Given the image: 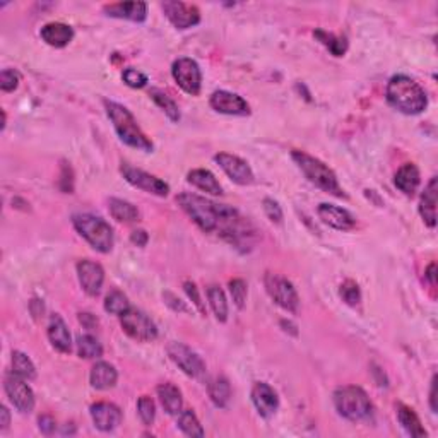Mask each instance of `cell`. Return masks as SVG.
Returning <instances> with one entry per match:
<instances>
[{
	"label": "cell",
	"instance_id": "obj_46",
	"mask_svg": "<svg viewBox=\"0 0 438 438\" xmlns=\"http://www.w3.org/2000/svg\"><path fill=\"white\" fill-rule=\"evenodd\" d=\"M163 298H165V303H167L168 307H172L175 311H188L187 307L183 305V302H181L180 298H176L173 293H169V291H165Z\"/></svg>",
	"mask_w": 438,
	"mask_h": 438
},
{
	"label": "cell",
	"instance_id": "obj_13",
	"mask_svg": "<svg viewBox=\"0 0 438 438\" xmlns=\"http://www.w3.org/2000/svg\"><path fill=\"white\" fill-rule=\"evenodd\" d=\"M161 7H163L165 15L169 19V22L179 30H188V27L197 26L200 22L199 9L195 6H191V4L169 0Z\"/></svg>",
	"mask_w": 438,
	"mask_h": 438
},
{
	"label": "cell",
	"instance_id": "obj_6",
	"mask_svg": "<svg viewBox=\"0 0 438 438\" xmlns=\"http://www.w3.org/2000/svg\"><path fill=\"white\" fill-rule=\"evenodd\" d=\"M334 404L337 413L349 421L366 420L373 409L365 390L356 385L339 387L334 392Z\"/></svg>",
	"mask_w": 438,
	"mask_h": 438
},
{
	"label": "cell",
	"instance_id": "obj_25",
	"mask_svg": "<svg viewBox=\"0 0 438 438\" xmlns=\"http://www.w3.org/2000/svg\"><path fill=\"white\" fill-rule=\"evenodd\" d=\"M156 392L165 411L172 414V416H179L181 413V406H183V399H181V392L179 387L167 382V384L157 385Z\"/></svg>",
	"mask_w": 438,
	"mask_h": 438
},
{
	"label": "cell",
	"instance_id": "obj_12",
	"mask_svg": "<svg viewBox=\"0 0 438 438\" xmlns=\"http://www.w3.org/2000/svg\"><path fill=\"white\" fill-rule=\"evenodd\" d=\"M122 175L124 179L129 181L130 185H134L136 188H141V191L153 193V195L157 197H167L169 193V187L168 183H165L163 180H160L157 176L151 175V173L144 172V169H139L132 165L124 163L120 167Z\"/></svg>",
	"mask_w": 438,
	"mask_h": 438
},
{
	"label": "cell",
	"instance_id": "obj_49",
	"mask_svg": "<svg viewBox=\"0 0 438 438\" xmlns=\"http://www.w3.org/2000/svg\"><path fill=\"white\" fill-rule=\"evenodd\" d=\"M0 416H2V421H0V430H2V432H6V430L9 428V425H11V414H9V411H7L6 406H2V408H0Z\"/></svg>",
	"mask_w": 438,
	"mask_h": 438
},
{
	"label": "cell",
	"instance_id": "obj_29",
	"mask_svg": "<svg viewBox=\"0 0 438 438\" xmlns=\"http://www.w3.org/2000/svg\"><path fill=\"white\" fill-rule=\"evenodd\" d=\"M209 397L216 408H226L228 402L231 399V385L224 377H216L209 382L207 385Z\"/></svg>",
	"mask_w": 438,
	"mask_h": 438
},
{
	"label": "cell",
	"instance_id": "obj_34",
	"mask_svg": "<svg viewBox=\"0 0 438 438\" xmlns=\"http://www.w3.org/2000/svg\"><path fill=\"white\" fill-rule=\"evenodd\" d=\"M149 96L153 98V101L160 106L161 110H163L165 113H167V117L169 118L172 122H179L180 120V110H179V105L173 101L172 96H168L167 93H165L163 89H157V88H153L151 91H149Z\"/></svg>",
	"mask_w": 438,
	"mask_h": 438
},
{
	"label": "cell",
	"instance_id": "obj_42",
	"mask_svg": "<svg viewBox=\"0 0 438 438\" xmlns=\"http://www.w3.org/2000/svg\"><path fill=\"white\" fill-rule=\"evenodd\" d=\"M122 79H124V82L129 88L134 89H142L148 84V76L137 69H125L124 74H122Z\"/></svg>",
	"mask_w": 438,
	"mask_h": 438
},
{
	"label": "cell",
	"instance_id": "obj_4",
	"mask_svg": "<svg viewBox=\"0 0 438 438\" xmlns=\"http://www.w3.org/2000/svg\"><path fill=\"white\" fill-rule=\"evenodd\" d=\"M291 157H293L295 163L298 165V168L302 169L303 175H305L315 187L322 188V191L327 193H333L335 197H346L344 191H342V187L339 185L335 173L327 167L326 163H322L321 160L307 155V153L303 151H293L291 153Z\"/></svg>",
	"mask_w": 438,
	"mask_h": 438
},
{
	"label": "cell",
	"instance_id": "obj_48",
	"mask_svg": "<svg viewBox=\"0 0 438 438\" xmlns=\"http://www.w3.org/2000/svg\"><path fill=\"white\" fill-rule=\"evenodd\" d=\"M79 321L86 329H94L98 326V318L91 314H79Z\"/></svg>",
	"mask_w": 438,
	"mask_h": 438
},
{
	"label": "cell",
	"instance_id": "obj_50",
	"mask_svg": "<svg viewBox=\"0 0 438 438\" xmlns=\"http://www.w3.org/2000/svg\"><path fill=\"white\" fill-rule=\"evenodd\" d=\"M430 406H432V411L437 413V377H433L432 389H430Z\"/></svg>",
	"mask_w": 438,
	"mask_h": 438
},
{
	"label": "cell",
	"instance_id": "obj_3",
	"mask_svg": "<svg viewBox=\"0 0 438 438\" xmlns=\"http://www.w3.org/2000/svg\"><path fill=\"white\" fill-rule=\"evenodd\" d=\"M105 108L106 113H108V118L112 120L113 127H115V132L118 134V137H120V141L124 142V144L144 153L153 151L155 146H153L151 139L142 132L139 125H137V120L124 105L106 100Z\"/></svg>",
	"mask_w": 438,
	"mask_h": 438
},
{
	"label": "cell",
	"instance_id": "obj_47",
	"mask_svg": "<svg viewBox=\"0 0 438 438\" xmlns=\"http://www.w3.org/2000/svg\"><path fill=\"white\" fill-rule=\"evenodd\" d=\"M148 240H149V236L144 230H136V231H132V235H130V242L137 247H146Z\"/></svg>",
	"mask_w": 438,
	"mask_h": 438
},
{
	"label": "cell",
	"instance_id": "obj_9",
	"mask_svg": "<svg viewBox=\"0 0 438 438\" xmlns=\"http://www.w3.org/2000/svg\"><path fill=\"white\" fill-rule=\"evenodd\" d=\"M167 351L169 360L175 363L185 375H188L192 378L204 377V373H206V363L202 361V358L195 351L188 348V346L173 341L168 344Z\"/></svg>",
	"mask_w": 438,
	"mask_h": 438
},
{
	"label": "cell",
	"instance_id": "obj_45",
	"mask_svg": "<svg viewBox=\"0 0 438 438\" xmlns=\"http://www.w3.org/2000/svg\"><path fill=\"white\" fill-rule=\"evenodd\" d=\"M38 425H39V432H41L43 435H52V433L55 432V428H57V423H55L53 418L49 416V414L39 416Z\"/></svg>",
	"mask_w": 438,
	"mask_h": 438
},
{
	"label": "cell",
	"instance_id": "obj_5",
	"mask_svg": "<svg viewBox=\"0 0 438 438\" xmlns=\"http://www.w3.org/2000/svg\"><path fill=\"white\" fill-rule=\"evenodd\" d=\"M76 231L100 254H108L113 248V230L105 219L93 214H76L72 218Z\"/></svg>",
	"mask_w": 438,
	"mask_h": 438
},
{
	"label": "cell",
	"instance_id": "obj_11",
	"mask_svg": "<svg viewBox=\"0 0 438 438\" xmlns=\"http://www.w3.org/2000/svg\"><path fill=\"white\" fill-rule=\"evenodd\" d=\"M4 389H6L7 397L13 402V406L19 413L27 414L34 408V394L31 387L26 384V380L19 375L7 373L4 378Z\"/></svg>",
	"mask_w": 438,
	"mask_h": 438
},
{
	"label": "cell",
	"instance_id": "obj_44",
	"mask_svg": "<svg viewBox=\"0 0 438 438\" xmlns=\"http://www.w3.org/2000/svg\"><path fill=\"white\" fill-rule=\"evenodd\" d=\"M264 211H266L267 218H269L272 223H281L283 221V209L281 206H279L276 200H272L267 197V199H264Z\"/></svg>",
	"mask_w": 438,
	"mask_h": 438
},
{
	"label": "cell",
	"instance_id": "obj_14",
	"mask_svg": "<svg viewBox=\"0 0 438 438\" xmlns=\"http://www.w3.org/2000/svg\"><path fill=\"white\" fill-rule=\"evenodd\" d=\"M214 160L235 183L250 185L254 181V172H252L250 165L243 161L242 157L230 155V153H219V155L214 156Z\"/></svg>",
	"mask_w": 438,
	"mask_h": 438
},
{
	"label": "cell",
	"instance_id": "obj_38",
	"mask_svg": "<svg viewBox=\"0 0 438 438\" xmlns=\"http://www.w3.org/2000/svg\"><path fill=\"white\" fill-rule=\"evenodd\" d=\"M339 295H341L342 302H344L346 305H349V307L360 305V302H361L360 286H358V284L354 281H351V279H348V281H344L341 284Z\"/></svg>",
	"mask_w": 438,
	"mask_h": 438
},
{
	"label": "cell",
	"instance_id": "obj_2",
	"mask_svg": "<svg viewBox=\"0 0 438 438\" xmlns=\"http://www.w3.org/2000/svg\"><path fill=\"white\" fill-rule=\"evenodd\" d=\"M387 101L404 115H420L428 105L425 89L408 76H394L387 84Z\"/></svg>",
	"mask_w": 438,
	"mask_h": 438
},
{
	"label": "cell",
	"instance_id": "obj_18",
	"mask_svg": "<svg viewBox=\"0 0 438 438\" xmlns=\"http://www.w3.org/2000/svg\"><path fill=\"white\" fill-rule=\"evenodd\" d=\"M317 214L323 224L334 228V230L349 231L356 226V219L346 209L334 206V204H321Z\"/></svg>",
	"mask_w": 438,
	"mask_h": 438
},
{
	"label": "cell",
	"instance_id": "obj_40",
	"mask_svg": "<svg viewBox=\"0 0 438 438\" xmlns=\"http://www.w3.org/2000/svg\"><path fill=\"white\" fill-rule=\"evenodd\" d=\"M230 293L236 309L242 310L247 302V283L243 279H233V281H230Z\"/></svg>",
	"mask_w": 438,
	"mask_h": 438
},
{
	"label": "cell",
	"instance_id": "obj_37",
	"mask_svg": "<svg viewBox=\"0 0 438 438\" xmlns=\"http://www.w3.org/2000/svg\"><path fill=\"white\" fill-rule=\"evenodd\" d=\"M129 309H130L129 298L125 297V295L122 293V291L113 290V291H110L108 295H106V298H105V310L108 311V314L118 315V317H122V315H124Z\"/></svg>",
	"mask_w": 438,
	"mask_h": 438
},
{
	"label": "cell",
	"instance_id": "obj_30",
	"mask_svg": "<svg viewBox=\"0 0 438 438\" xmlns=\"http://www.w3.org/2000/svg\"><path fill=\"white\" fill-rule=\"evenodd\" d=\"M108 209L112 218L118 221V223H132V221H137V218H139L137 207L124 199H115V197L110 199Z\"/></svg>",
	"mask_w": 438,
	"mask_h": 438
},
{
	"label": "cell",
	"instance_id": "obj_31",
	"mask_svg": "<svg viewBox=\"0 0 438 438\" xmlns=\"http://www.w3.org/2000/svg\"><path fill=\"white\" fill-rule=\"evenodd\" d=\"M314 37L317 38L318 41L334 55V57H342V55L346 53V50H348V41L342 37H335V34L327 33V31L323 30L314 31Z\"/></svg>",
	"mask_w": 438,
	"mask_h": 438
},
{
	"label": "cell",
	"instance_id": "obj_51",
	"mask_svg": "<svg viewBox=\"0 0 438 438\" xmlns=\"http://www.w3.org/2000/svg\"><path fill=\"white\" fill-rule=\"evenodd\" d=\"M43 311H45L43 303L39 302V299H38V303H37V299H33V302H31V314H33L37 318H39V315L43 317Z\"/></svg>",
	"mask_w": 438,
	"mask_h": 438
},
{
	"label": "cell",
	"instance_id": "obj_36",
	"mask_svg": "<svg viewBox=\"0 0 438 438\" xmlns=\"http://www.w3.org/2000/svg\"><path fill=\"white\" fill-rule=\"evenodd\" d=\"M179 428L187 437H204L202 425L199 423L192 409H185L179 414Z\"/></svg>",
	"mask_w": 438,
	"mask_h": 438
},
{
	"label": "cell",
	"instance_id": "obj_8",
	"mask_svg": "<svg viewBox=\"0 0 438 438\" xmlns=\"http://www.w3.org/2000/svg\"><path fill=\"white\" fill-rule=\"evenodd\" d=\"M120 326L129 337L139 342H151L157 337L156 323L144 311L132 309V307L120 317Z\"/></svg>",
	"mask_w": 438,
	"mask_h": 438
},
{
	"label": "cell",
	"instance_id": "obj_10",
	"mask_svg": "<svg viewBox=\"0 0 438 438\" xmlns=\"http://www.w3.org/2000/svg\"><path fill=\"white\" fill-rule=\"evenodd\" d=\"M172 74L175 79L176 84L187 94L197 96L202 88V74H200L199 64L192 58H179V60L173 62L172 65Z\"/></svg>",
	"mask_w": 438,
	"mask_h": 438
},
{
	"label": "cell",
	"instance_id": "obj_41",
	"mask_svg": "<svg viewBox=\"0 0 438 438\" xmlns=\"http://www.w3.org/2000/svg\"><path fill=\"white\" fill-rule=\"evenodd\" d=\"M19 82H21V74L14 69H4L0 72V89L11 93V91L18 89Z\"/></svg>",
	"mask_w": 438,
	"mask_h": 438
},
{
	"label": "cell",
	"instance_id": "obj_19",
	"mask_svg": "<svg viewBox=\"0 0 438 438\" xmlns=\"http://www.w3.org/2000/svg\"><path fill=\"white\" fill-rule=\"evenodd\" d=\"M252 402H254L255 409H257L262 418H271L279 408L278 394L266 382H257L254 385V389H252Z\"/></svg>",
	"mask_w": 438,
	"mask_h": 438
},
{
	"label": "cell",
	"instance_id": "obj_1",
	"mask_svg": "<svg viewBox=\"0 0 438 438\" xmlns=\"http://www.w3.org/2000/svg\"><path fill=\"white\" fill-rule=\"evenodd\" d=\"M176 202L204 233H218L221 235V231L238 216L236 209L221 206V204L212 202L206 197L195 195V193H179Z\"/></svg>",
	"mask_w": 438,
	"mask_h": 438
},
{
	"label": "cell",
	"instance_id": "obj_7",
	"mask_svg": "<svg viewBox=\"0 0 438 438\" xmlns=\"http://www.w3.org/2000/svg\"><path fill=\"white\" fill-rule=\"evenodd\" d=\"M264 284H266L267 293H269V297L276 305H279L283 310L290 311V314H297L299 307V297L293 283L288 281L283 276L274 274V272H267L266 278H264Z\"/></svg>",
	"mask_w": 438,
	"mask_h": 438
},
{
	"label": "cell",
	"instance_id": "obj_24",
	"mask_svg": "<svg viewBox=\"0 0 438 438\" xmlns=\"http://www.w3.org/2000/svg\"><path fill=\"white\" fill-rule=\"evenodd\" d=\"M118 380V373L115 366L110 365L106 361H100L91 368L89 373V382L93 385V389L96 390H108L112 387H115Z\"/></svg>",
	"mask_w": 438,
	"mask_h": 438
},
{
	"label": "cell",
	"instance_id": "obj_15",
	"mask_svg": "<svg viewBox=\"0 0 438 438\" xmlns=\"http://www.w3.org/2000/svg\"><path fill=\"white\" fill-rule=\"evenodd\" d=\"M77 278L86 295L98 297L105 283V269L98 262L84 259L77 264Z\"/></svg>",
	"mask_w": 438,
	"mask_h": 438
},
{
	"label": "cell",
	"instance_id": "obj_33",
	"mask_svg": "<svg viewBox=\"0 0 438 438\" xmlns=\"http://www.w3.org/2000/svg\"><path fill=\"white\" fill-rule=\"evenodd\" d=\"M77 354L84 360H96L103 354V348H101L100 341L94 335L84 334L77 337Z\"/></svg>",
	"mask_w": 438,
	"mask_h": 438
},
{
	"label": "cell",
	"instance_id": "obj_22",
	"mask_svg": "<svg viewBox=\"0 0 438 438\" xmlns=\"http://www.w3.org/2000/svg\"><path fill=\"white\" fill-rule=\"evenodd\" d=\"M49 339L52 346L60 353L69 354L72 351V337H70L69 329H67L64 318L58 314H53L50 317L49 323Z\"/></svg>",
	"mask_w": 438,
	"mask_h": 438
},
{
	"label": "cell",
	"instance_id": "obj_20",
	"mask_svg": "<svg viewBox=\"0 0 438 438\" xmlns=\"http://www.w3.org/2000/svg\"><path fill=\"white\" fill-rule=\"evenodd\" d=\"M105 13L110 18L127 19L132 22H142L148 18V4L146 2H118L105 6Z\"/></svg>",
	"mask_w": 438,
	"mask_h": 438
},
{
	"label": "cell",
	"instance_id": "obj_16",
	"mask_svg": "<svg viewBox=\"0 0 438 438\" xmlns=\"http://www.w3.org/2000/svg\"><path fill=\"white\" fill-rule=\"evenodd\" d=\"M211 108L218 113L235 117H247L250 113V106L242 96L230 93V91H216L211 96Z\"/></svg>",
	"mask_w": 438,
	"mask_h": 438
},
{
	"label": "cell",
	"instance_id": "obj_32",
	"mask_svg": "<svg viewBox=\"0 0 438 438\" xmlns=\"http://www.w3.org/2000/svg\"><path fill=\"white\" fill-rule=\"evenodd\" d=\"M207 299H209V305H211L212 311H214L216 318H218L219 322H226L228 321V302H226V295H224V291L221 290L219 286H209Z\"/></svg>",
	"mask_w": 438,
	"mask_h": 438
},
{
	"label": "cell",
	"instance_id": "obj_23",
	"mask_svg": "<svg viewBox=\"0 0 438 438\" xmlns=\"http://www.w3.org/2000/svg\"><path fill=\"white\" fill-rule=\"evenodd\" d=\"M437 192H438L437 176H433V179L428 181V185H426L423 195H421L420 200V214L430 228H435L437 224Z\"/></svg>",
	"mask_w": 438,
	"mask_h": 438
},
{
	"label": "cell",
	"instance_id": "obj_26",
	"mask_svg": "<svg viewBox=\"0 0 438 438\" xmlns=\"http://www.w3.org/2000/svg\"><path fill=\"white\" fill-rule=\"evenodd\" d=\"M187 180L188 183L193 185L195 188H199V191L206 193H211V195H221V193H223V187H221L219 181L216 180V176L212 175L209 169L202 168L192 169L187 175Z\"/></svg>",
	"mask_w": 438,
	"mask_h": 438
},
{
	"label": "cell",
	"instance_id": "obj_17",
	"mask_svg": "<svg viewBox=\"0 0 438 438\" xmlns=\"http://www.w3.org/2000/svg\"><path fill=\"white\" fill-rule=\"evenodd\" d=\"M91 418L100 432H113L122 423V411L112 402H96L91 406Z\"/></svg>",
	"mask_w": 438,
	"mask_h": 438
},
{
	"label": "cell",
	"instance_id": "obj_52",
	"mask_svg": "<svg viewBox=\"0 0 438 438\" xmlns=\"http://www.w3.org/2000/svg\"><path fill=\"white\" fill-rule=\"evenodd\" d=\"M435 271H437V266H435V262H433V264H430L428 271H426V278H428V279H430V283H432V286H435V284H437V281H435Z\"/></svg>",
	"mask_w": 438,
	"mask_h": 438
},
{
	"label": "cell",
	"instance_id": "obj_28",
	"mask_svg": "<svg viewBox=\"0 0 438 438\" xmlns=\"http://www.w3.org/2000/svg\"><path fill=\"white\" fill-rule=\"evenodd\" d=\"M397 420H399L401 426L406 430L408 435L416 438L426 437V430L423 428V425H421L420 418H418V414L414 413L411 408H408V406L397 404Z\"/></svg>",
	"mask_w": 438,
	"mask_h": 438
},
{
	"label": "cell",
	"instance_id": "obj_43",
	"mask_svg": "<svg viewBox=\"0 0 438 438\" xmlns=\"http://www.w3.org/2000/svg\"><path fill=\"white\" fill-rule=\"evenodd\" d=\"M183 290H185V293H187V297L192 299V303H193V305H195V309L199 310L202 315H206V305H204L202 297H200L199 288L195 286V283L185 281L183 283Z\"/></svg>",
	"mask_w": 438,
	"mask_h": 438
},
{
	"label": "cell",
	"instance_id": "obj_27",
	"mask_svg": "<svg viewBox=\"0 0 438 438\" xmlns=\"http://www.w3.org/2000/svg\"><path fill=\"white\" fill-rule=\"evenodd\" d=\"M420 169L416 168V165L408 163L404 167L399 168V172L396 173V187L401 192H404L406 195H413L416 192L418 185H420Z\"/></svg>",
	"mask_w": 438,
	"mask_h": 438
},
{
	"label": "cell",
	"instance_id": "obj_21",
	"mask_svg": "<svg viewBox=\"0 0 438 438\" xmlns=\"http://www.w3.org/2000/svg\"><path fill=\"white\" fill-rule=\"evenodd\" d=\"M39 37L53 49H64L74 39V30L64 22H49L41 27Z\"/></svg>",
	"mask_w": 438,
	"mask_h": 438
},
{
	"label": "cell",
	"instance_id": "obj_35",
	"mask_svg": "<svg viewBox=\"0 0 438 438\" xmlns=\"http://www.w3.org/2000/svg\"><path fill=\"white\" fill-rule=\"evenodd\" d=\"M13 372L25 378V380H34L37 378V368H34L33 361L21 351H14L13 353Z\"/></svg>",
	"mask_w": 438,
	"mask_h": 438
},
{
	"label": "cell",
	"instance_id": "obj_39",
	"mask_svg": "<svg viewBox=\"0 0 438 438\" xmlns=\"http://www.w3.org/2000/svg\"><path fill=\"white\" fill-rule=\"evenodd\" d=\"M137 411H139V416L142 420V423L146 426H151L155 423L156 418V406L155 401L148 396H142L139 401H137Z\"/></svg>",
	"mask_w": 438,
	"mask_h": 438
}]
</instances>
